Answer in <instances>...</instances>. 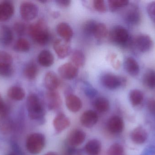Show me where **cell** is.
<instances>
[{
    "mask_svg": "<svg viewBox=\"0 0 155 155\" xmlns=\"http://www.w3.org/2000/svg\"><path fill=\"white\" fill-rule=\"evenodd\" d=\"M28 32L34 42L40 45L48 43L50 34L44 21L40 20L28 27Z\"/></svg>",
    "mask_w": 155,
    "mask_h": 155,
    "instance_id": "6da1fadb",
    "label": "cell"
},
{
    "mask_svg": "<svg viewBox=\"0 0 155 155\" xmlns=\"http://www.w3.org/2000/svg\"><path fill=\"white\" fill-rule=\"evenodd\" d=\"M26 107L29 117L32 120H39L45 115L43 106L39 97L35 94H31L27 97Z\"/></svg>",
    "mask_w": 155,
    "mask_h": 155,
    "instance_id": "7a4b0ae2",
    "label": "cell"
},
{
    "mask_svg": "<svg viewBox=\"0 0 155 155\" xmlns=\"http://www.w3.org/2000/svg\"><path fill=\"white\" fill-rule=\"evenodd\" d=\"M45 138L44 135L39 133L31 134L27 137L26 147L27 150L32 154L40 153L44 148Z\"/></svg>",
    "mask_w": 155,
    "mask_h": 155,
    "instance_id": "3957f363",
    "label": "cell"
},
{
    "mask_svg": "<svg viewBox=\"0 0 155 155\" xmlns=\"http://www.w3.org/2000/svg\"><path fill=\"white\" fill-rule=\"evenodd\" d=\"M110 40L118 45L125 46L128 44L130 36L127 30L121 25L114 26L109 33Z\"/></svg>",
    "mask_w": 155,
    "mask_h": 155,
    "instance_id": "277c9868",
    "label": "cell"
},
{
    "mask_svg": "<svg viewBox=\"0 0 155 155\" xmlns=\"http://www.w3.org/2000/svg\"><path fill=\"white\" fill-rule=\"evenodd\" d=\"M102 85L110 90H115L126 84V80L124 77L112 73H106L101 78Z\"/></svg>",
    "mask_w": 155,
    "mask_h": 155,
    "instance_id": "5b68a950",
    "label": "cell"
},
{
    "mask_svg": "<svg viewBox=\"0 0 155 155\" xmlns=\"http://www.w3.org/2000/svg\"><path fill=\"white\" fill-rule=\"evenodd\" d=\"M20 14L25 21H32L38 15V6L32 2H23L20 5Z\"/></svg>",
    "mask_w": 155,
    "mask_h": 155,
    "instance_id": "8992f818",
    "label": "cell"
},
{
    "mask_svg": "<svg viewBox=\"0 0 155 155\" xmlns=\"http://www.w3.org/2000/svg\"><path fill=\"white\" fill-rule=\"evenodd\" d=\"M134 45L137 50L141 52L145 53L150 51L153 46V42L148 35L141 34L135 38Z\"/></svg>",
    "mask_w": 155,
    "mask_h": 155,
    "instance_id": "52a82bcc",
    "label": "cell"
},
{
    "mask_svg": "<svg viewBox=\"0 0 155 155\" xmlns=\"http://www.w3.org/2000/svg\"><path fill=\"white\" fill-rule=\"evenodd\" d=\"M78 68L71 62L65 63L59 67L58 72L63 79L72 80L77 76L78 73Z\"/></svg>",
    "mask_w": 155,
    "mask_h": 155,
    "instance_id": "ba28073f",
    "label": "cell"
},
{
    "mask_svg": "<svg viewBox=\"0 0 155 155\" xmlns=\"http://www.w3.org/2000/svg\"><path fill=\"white\" fill-rule=\"evenodd\" d=\"M53 47L55 53L60 59H64L71 54L70 42L63 39L56 40L54 43Z\"/></svg>",
    "mask_w": 155,
    "mask_h": 155,
    "instance_id": "9c48e42d",
    "label": "cell"
},
{
    "mask_svg": "<svg viewBox=\"0 0 155 155\" xmlns=\"http://www.w3.org/2000/svg\"><path fill=\"white\" fill-rule=\"evenodd\" d=\"M107 128L111 133L114 134L120 133L124 130V121L122 118L117 116H112L108 120Z\"/></svg>",
    "mask_w": 155,
    "mask_h": 155,
    "instance_id": "30bf717a",
    "label": "cell"
},
{
    "mask_svg": "<svg viewBox=\"0 0 155 155\" xmlns=\"http://www.w3.org/2000/svg\"><path fill=\"white\" fill-rule=\"evenodd\" d=\"M98 119V116L96 112L88 110L83 113L80 117V122L85 127L90 128L96 124Z\"/></svg>",
    "mask_w": 155,
    "mask_h": 155,
    "instance_id": "8fae6325",
    "label": "cell"
},
{
    "mask_svg": "<svg viewBox=\"0 0 155 155\" xmlns=\"http://www.w3.org/2000/svg\"><path fill=\"white\" fill-rule=\"evenodd\" d=\"M86 138V134L84 131L76 129L71 132L68 137V143L72 147H76L82 144Z\"/></svg>",
    "mask_w": 155,
    "mask_h": 155,
    "instance_id": "7c38bea8",
    "label": "cell"
},
{
    "mask_svg": "<svg viewBox=\"0 0 155 155\" xmlns=\"http://www.w3.org/2000/svg\"><path fill=\"white\" fill-rule=\"evenodd\" d=\"M14 12V7L11 2L3 1L0 2V21L9 20Z\"/></svg>",
    "mask_w": 155,
    "mask_h": 155,
    "instance_id": "4fadbf2b",
    "label": "cell"
},
{
    "mask_svg": "<svg viewBox=\"0 0 155 155\" xmlns=\"http://www.w3.org/2000/svg\"><path fill=\"white\" fill-rule=\"evenodd\" d=\"M56 31L62 39L70 42L73 36V31L70 25L67 23L61 22L57 25Z\"/></svg>",
    "mask_w": 155,
    "mask_h": 155,
    "instance_id": "5bb4252c",
    "label": "cell"
},
{
    "mask_svg": "<svg viewBox=\"0 0 155 155\" xmlns=\"http://www.w3.org/2000/svg\"><path fill=\"white\" fill-rule=\"evenodd\" d=\"M44 81L45 87L48 91H55L61 84L59 77L53 72H49L46 74Z\"/></svg>",
    "mask_w": 155,
    "mask_h": 155,
    "instance_id": "9a60e30c",
    "label": "cell"
},
{
    "mask_svg": "<svg viewBox=\"0 0 155 155\" xmlns=\"http://www.w3.org/2000/svg\"><path fill=\"white\" fill-rule=\"evenodd\" d=\"M71 124L70 119L63 113L58 114L53 121V125L56 132H61L68 128Z\"/></svg>",
    "mask_w": 155,
    "mask_h": 155,
    "instance_id": "2e32d148",
    "label": "cell"
},
{
    "mask_svg": "<svg viewBox=\"0 0 155 155\" xmlns=\"http://www.w3.org/2000/svg\"><path fill=\"white\" fill-rule=\"evenodd\" d=\"M47 100L48 107L50 110H56L61 105V96L55 91H48L47 93Z\"/></svg>",
    "mask_w": 155,
    "mask_h": 155,
    "instance_id": "e0dca14e",
    "label": "cell"
},
{
    "mask_svg": "<svg viewBox=\"0 0 155 155\" xmlns=\"http://www.w3.org/2000/svg\"><path fill=\"white\" fill-rule=\"evenodd\" d=\"M125 19L128 23L132 25L138 24L141 20L138 8L136 6H133L129 8L125 15Z\"/></svg>",
    "mask_w": 155,
    "mask_h": 155,
    "instance_id": "ac0fdd59",
    "label": "cell"
},
{
    "mask_svg": "<svg viewBox=\"0 0 155 155\" xmlns=\"http://www.w3.org/2000/svg\"><path fill=\"white\" fill-rule=\"evenodd\" d=\"M124 66L126 71L132 76H137L140 72L139 64L133 57H127L125 60Z\"/></svg>",
    "mask_w": 155,
    "mask_h": 155,
    "instance_id": "d6986e66",
    "label": "cell"
},
{
    "mask_svg": "<svg viewBox=\"0 0 155 155\" xmlns=\"http://www.w3.org/2000/svg\"><path fill=\"white\" fill-rule=\"evenodd\" d=\"M66 106L73 113H77L82 108V103L79 97L73 94H70L65 100Z\"/></svg>",
    "mask_w": 155,
    "mask_h": 155,
    "instance_id": "ffe728a7",
    "label": "cell"
},
{
    "mask_svg": "<svg viewBox=\"0 0 155 155\" xmlns=\"http://www.w3.org/2000/svg\"><path fill=\"white\" fill-rule=\"evenodd\" d=\"M13 40L12 32L8 26L3 25L0 27V44L4 46L11 44Z\"/></svg>",
    "mask_w": 155,
    "mask_h": 155,
    "instance_id": "44dd1931",
    "label": "cell"
},
{
    "mask_svg": "<svg viewBox=\"0 0 155 155\" xmlns=\"http://www.w3.org/2000/svg\"><path fill=\"white\" fill-rule=\"evenodd\" d=\"M131 139L135 143H143L147 138V132L141 126H138L133 130L131 135Z\"/></svg>",
    "mask_w": 155,
    "mask_h": 155,
    "instance_id": "7402d4cb",
    "label": "cell"
},
{
    "mask_svg": "<svg viewBox=\"0 0 155 155\" xmlns=\"http://www.w3.org/2000/svg\"><path fill=\"white\" fill-rule=\"evenodd\" d=\"M39 63L44 67H50L53 64L54 57L51 52L48 50L42 51L38 56Z\"/></svg>",
    "mask_w": 155,
    "mask_h": 155,
    "instance_id": "603a6c76",
    "label": "cell"
},
{
    "mask_svg": "<svg viewBox=\"0 0 155 155\" xmlns=\"http://www.w3.org/2000/svg\"><path fill=\"white\" fill-rule=\"evenodd\" d=\"M85 150L88 155H98L101 150V143L97 139L90 140L86 144Z\"/></svg>",
    "mask_w": 155,
    "mask_h": 155,
    "instance_id": "cb8c5ba5",
    "label": "cell"
},
{
    "mask_svg": "<svg viewBox=\"0 0 155 155\" xmlns=\"http://www.w3.org/2000/svg\"><path fill=\"white\" fill-rule=\"evenodd\" d=\"M25 92L21 87L13 86L8 89L7 95L9 98L15 101H21L25 96Z\"/></svg>",
    "mask_w": 155,
    "mask_h": 155,
    "instance_id": "d4e9b609",
    "label": "cell"
},
{
    "mask_svg": "<svg viewBox=\"0 0 155 155\" xmlns=\"http://www.w3.org/2000/svg\"><path fill=\"white\" fill-rule=\"evenodd\" d=\"M13 128V123L7 115L0 117V132L6 135L12 132Z\"/></svg>",
    "mask_w": 155,
    "mask_h": 155,
    "instance_id": "484cf974",
    "label": "cell"
},
{
    "mask_svg": "<svg viewBox=\"0 0 155 155\" xmlns=\"http://www.w3.org/2000/svg\"><path fill=\"white\" fill-rule=\"evenodd\" d=\"M71 60L72 63L78 68L83 66L84 65L85 57L82 51L75 50L71 53Z\"/></svg>",
    "mask_w": 155,
    "mask_h": 155,
    "instance_id": "4316f807",
    "label": "cell"
},
{
    "mask_svg": "<svg viewBox=\"0 0 155 155\" xmlns=\"http://www.w3.org/2000/svg\"><path fill=\"white\" fill-rule=\"evenodd\" d=\"M94 106L99 113H106L110 108V104L107 98L104 97H97L94 102Z\"/></svg>",
    "mask_w": 155,
    "mask_h": 155,
    "instance_id": "83f0119b",
    "label": "cell"
},
{
    "mask_svg": "<svg viewBox=\"0 0 155 155\" xmlns=\"http://www.w3.org/2000/svg\"><path fill=\"white\" fill-rule=\"evenodd\" d=\"M143 99V93L138 89H134L129 93V100L133 106L140 105Z\"/></svg>",
    "mask_w": 155,
    "mask_h": 155,
    "instance_id": "f1b7e54d",
    "label": "cell"
},
{
    "mask_svg": "<svg viewBox=\"0 0 155 155\" xmlns=\"http://www.w3.org/2000/svg\"><path fill=\"white\" fill-rule=\"evenodd\" d=\"M143 83L146 87L151 89H155V71L148 70L143 76Z\"/></svg>",
    "mask_w": 155,
    "mask_h": 155,
    "instance_id": "f546056e",
    "label": "cell"
},
{
    "mask_svg": "<svg viewBox=\"0 0 155 155\" xmlns=\"http://www.w3.org/2000/svg\"><path fill=\"white\" fill-rule=\"evenodd\" d=\"M108 34L107 27L104 24L97 23L94 31L93 35L98 40H103Z\"/></svg>",
    "mask_w": 155,
    "mask_h": 155,
    "instance_id": "4dcf8cb0",
    "label": "cell"
},
{
    "mask_svg": "<svg viewBox=\"0 0 155 155\" xmlns=\"http://www.w3.org/2000/svg\"><path fill=\"white\" fill-rule=\"evenodd\" d=\"M38 72V68L35 64L33 62L30 63L26 66L24 74L25 76L29 80H34L36 78Z\"/></svg>",
    "mask_w": 155,
    "mask_h": 155,
    "instance_id": "1f68e13d",
    "label": "cell"
},
{
    "mask_svg": "<svg viewBox=\"0 0 155 155\" xmlns=\"http://www.w3.org/2000/svg\"><path fill=\"white\" fill-rule=\"evenodd\" d=\"M12 57L10 54L0 51V70L12 66Z\"/></svg>",
    "mask_w": 155,
    "mask_h": 155,
    "instance_id": "d6a6232c",
    "label": "cell"
},
{
    "mask_svg": "<svg viewBox=\"0 0 155 155\" xmlns=\"http://www.w3.org/2000/svg\"><path fill=\"white\" fill-rule=\"evenodd\" d=\"M108 3L110 11L114 12L122 7L127 6L129 4V1L127 0H109Z\"/></svg>",
    "mask_w": 155,
    "mask_h": 155,
    "instance_id": "836d02e7",
    "label": "cell"
},
{
    "mask_svg": "<svg viewBox=\"0 0 155 155\" xmlns=\"http://www.w3.org/2000/svg\"><path fill=\"white\" fill-rule=\"evenodd\" d=\"M31 45L30 43L26 39L20 38L16 41L15 45L14 48L19 52H27L30 50Z\"/></svg>",
    "mask_w": 155,
    "mask_h": 155,
    "instance_id": "e575fe53",
    "label": "cell"
},
{
    "mask_svg": "<svg viewBox=\"0 0 155 155\" xmlns=\"http://www.w3.org/2000/svg\"><path fill=\"white\" fill-rule=\"evenodd\" d=\"M107 155H125L124 147L119 144H114L109 147Z\"/></svg>",
    "mask_w": 155,
    "mask_h": 155,
    "instance_id": "d590c367",
    "label": "cell"
},
{
    "mask_svg": "<svg viewBox=\"0 0 155 155\" xmlns=\"http://www.w3.org/2000/svg\"><path fill=\"white\" fill-rule=\"evenodd\" d=\"M97 23L94 20H89L85 23L83 29L86 34L93 35L94 31Z\"/></svg>",
    "mask_w": 155,
    "mask_h": 155,
    "instance_id": "8d00e7d4",
    "label": "cell"
},
{
    "mask_svg": "<svg viewBox=\"0 0 155 155\" xmlns=\"http://www.w3.org/2000/svg\"><path fill=\"white\" fill-rule=\"evenodd\" d=\"M94 8L97 12L100 13H104L107 11L105 3L103 0H94L93 1Z\"/></svg>",
    "mask_w": 155,
    "mask_h": 155,
    "instance_id": "74e56055",
    "label": "cell"
},
{
    "mask_svg": "<svg viewBox=\"0 0 155 155\" xmlns=\"http://www.w3.org/2000/svg\"><path fill=\"white\" fill-rule=\"evenodd\" d=\"M14 29L17 34L22 35L25 33L27 27L25 24L24 23L22 22H17L15 24Z\"/></svg>",
    "mask_w": 155,
    "mask_h": 155,
    "instance_id": "f35d334b",
    "label": "cell"
},
{
    "mask_svg": "<svg viewBox=\"0 0 155 155\" xmlns=\"http://www.w3.org/2000/svg\"><path fill=\"white\" fill-rule=\"evenodd\" d=\"M147 10L149 17L155 22V1L151 2L147 5Z\"/></svg>",
    "mask_w": 155,
    "mask_h": 155,
    "instance_id": "ab89813d",
    "label": "cell"
},
{
    "mask_svg": "<svg viewBox=\"0 0 155 155\" xmlns=\"http://www.w3.org/2000/svg\"><path fill=\"white\" fill-rule=\"evenodd\" d=\"M8 109L0 94V117L7 115Z\"/></svg>",
    "mask_w": 155,
    "mask_h": 155,
    "instance_id": "60d3db41",
    "label": "cell"
},
{
    "mask_svg": "<svg viewBox=\"0 0 155 155\" xmlns=\"http://www.w3.org/2000/svg\"><path fill=\"white\" fill-rule=\"evenodd\" d=\"M13 73V69L12 66L7 67L4 69L0 70V75L3 76H10Z\"/></svg>",
    "mask_w": 155,
    "mask_h": 155,
    "instance_id": "b9f144b4",
    "label": "cell"
},
{
    "mask_svg": "<svg viewBox=\"0 0 155 155\" xmlns=\"http://www.w3.org/2000/svg\"><path fill=\"white\" fill-rule=\"evenodd\" d=\"M55 2L59 6L62 7H68L71 3V1L69 0H57Z\"/></svg>",
    "mask_w": 155,
    "mask_h": 155,
    "instance_id": "7bdbcfd3",
    "label": "cell"
},
{
    "mask_svg": "<svg viewBox=\"0 0 155 155\" xmlns=\"http://www.w3.org/2000/svg\"><path fill=\"white\" fill-rule=\"evenodd\" d=\"M148 109L151 112L155 113V98L150 99L147 104Z\"/></svg>",
    "mask_w": 155,
    "mask_h": 155,
    "instance_id": "ee69618b",
    "label": "cell"
},
{
    "mask_svg": "<svg viewBox=\"0 0 155 155\" xmlns=\"http://www.w3.org/2000/svg\"><path fill=\"white\" fill-rule=\"evenodd\" d=\"M45 155H58L56 153H54V152H49L47 153Z\"/></svg>",
    "mask_w": 155,
    "mask_h": 155,
    "instance_id": "f6af8a7d",
    "label": "cell"
},
{
    "mask_svg": "<svg viewBox=\"0 0 155 155\" xmlns=\"http://www.w3.org/2000/svg\"><path fill=\"white\" fill-rule=\"evenodd\" d=\"M6 155H17L15 154L14 153H9L7 154Z\"/></svg>",
    "mask_w": 155,
    "mask_h": 155,
    "instance_id": "bcb514c9",
    "label": "cell"
},
{
    "mask_svg": "<svg viewBox=\"0 0 155 155\" xmlns=\"http://www.w3.org/2000/svg\"><path fill=\"white\" fill-rule=\"evenodd\" d=\"M73 155H80V154H74Z\"/></svg>",
    "mask_w": 155,
    "mask_h": 155,
    "instance_id": "7dc6e473",
    "label": "cell"
}]
</instances>
